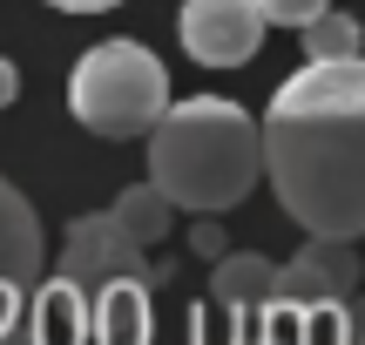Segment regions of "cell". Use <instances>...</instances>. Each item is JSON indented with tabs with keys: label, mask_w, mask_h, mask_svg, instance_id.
Segmentation results:
<instances>
[{
	"label": "cell",
	"mask_w": 365,
	"mask_h": 345,
	"mask_svg": "<svg viewBox=\"0 0 365 345\" xmlns=\"http://www.w3.org/2000/svg\"><path fill=\"white\" fill-rule=\"evenodd\" d=\"M14 95H21V68H14V61H7V54H0V108H7V102H14Z\"/></svg>",
	"instance_id": "17"
},
{
	"label": "cell",
	"mask_w": 365,
	"mask_h": 345,
	"mask_svg": "<svg viewBox=\"0 0 365 345\" xmlns=\"http://www.w3.org/2000/svg\"><path fill=\"white\" fill-rule=\"evenodd\" d=\"M149 244H135L129 230L115 224V210H95V217H75L68 224V244H61V278H75L81 292H108V284L122 278H149L156 284V271L143 264Z\"/></svg>",
	"instance_id": "4"
},
{
	"label": "cell",
	"mask_w": 365,
	"mask_h": 345,
	"mask_svg": "<svg viewBox=\"0 0 365 345\" xmlns=\"http://www.w3.org/2000/svg\"><path fill=\"white\" fill-rule=\"evenodd\" d=\"M48 271V244H41V217L21 190L0 176V319L21 311V298L41 284Z\"/></svg>",
	"instance_id": "6"
},
{
	"label": "cell",
	"mask_w": 365,
	"mask_h": 345,
	"mask_svg": "<svg viewBox=\"0 0 365 345\" xmlns=\"http://www.w3.org/2000/svg\"><path fill=\"white\" fill-rule=\"evenodd\" d=\"M345 345H365V298L345 305Z\"/></svg>",
	"instance_id": "16"
},
{
	"label": "cell",
	"mask_w": 365,
	"mask_h": 345,
	"mask_svg": "<svg viewBox=\"0 0 365 345\" xmlns=\"http://www.w3.org/2000/svg\"><path fill=\"white\" fill-rule=\"evenodd\" d=\"M190 345H203V339H190Z\"/></svg>",
	"instance_id": "19"
},
{
	"label": "cell",
	"mask_w": 365,
	"mask_h": 345,
	"mask_svg": "<svg viewBox=\"0 0 365 345\" xmlns=\"http://www.w3.org/2000/svg\"><path fill=\"white\" fill-rule=\"evenodd\" d=\"M68 108L81 129L129 143L170 115V75L143 41H95L68 75Z\"/></svg>",
	"instance_id": "3"
},
{
	"label": "cell",
	"mask_w": 365,
	"mask_h": 345,
	"mask_svg": "<svg viewBox=\"0 0 365 345\" xmlns=\"http://www.w3.org/2000/svg\"><path fill=\"white\" fill-rule=\"evenodd\" d=\"M149 176L196 217H223L264 176V122H250L230 95H190L149 129Z\"/></svg>",
	"instance_id": "2"
},
{
	"label": "cell",
	"mask_w": 365,
	"mask_h": 345,
	"mask_svg": "<svg viewBox=\"0 0 365 345\" xmlns=\"http://www.w3.org/2000/svg\"><path fill=\"white\" fill-rule=\"evenodd\" d=\"M95 345H149V278L95 292Z\"/></svg>",
	"instance_id": "10"
},
{
	"label": "cell",
	"mask_w": 365,
	"mask_h": 345,
	"mask_svg": "<svg viewBox=\"0 0 365 345\" xmlns=\"http://www.w3.org/2000/svg\"><path fill=\"white\" fill-rule=\"evenodd\" d=\"M48 7H68V14H102V7H122V0H48Z\"/></svg>",
	"instance_id": "18"
},
{
	"label": "cell",
	"mask_w": 365,
	"mask_h": 345,
	"mask_svg": "<svg viewBox=\"0 0 365 345\" xmlns=\"http://www.w3.org/2000/svg\"><path fill=\"white\" fill-rule=\"evenodd\" d=\"M0 345H34V332H27V311H14V319H0Z\"/></svg>",
	"instance_id": "15"
},
{
	"label": "cell",
	"mask_w": 365,
	"mask_h": 345,
	"mask_svg": "<svg viewBox=\"0 0 365 345\" xmlns=\"http://www.w3.org/2000/svg\"><path fill=\"white\" fill-rule=\"evenodd\" d=\"M264 176L312 237H365V54L304 61L271 95Z\"/></svg>",
	"instance_id": "1"
},
{
	"label": "cell",
	"mask_w": 365,
	"mask_h": 345,
	"mask_svg": "<svg viewBox=\"0 0 365 345\" xmlns=\"http://www.w3.org/2000/svg\"><path fill=\"white\" fill-rule=\"evenodd\" d=\"M108 210H115V224L129 230L135 244H163V237H170V224H176V210H182V203H176L170 190L156 183V176H149V183H129V190H122L115 203H108Z\"/></svg>",
	"instance_id": "11"
},
{
	"label": "cell",
	"mask_w": 365,
	"mask_h": 345,
	"mask_svg": "<svg viewBox=\"0 0 365 345\" xmlns=\"http://www.w3.org/2000/svg\"><path fill=\"white\" fill-rule=\"evenodd\" d=\"M359 278H365V264H359L352 237H312L284 264V298L304 305V311L312 305H345V298L359 292Z\"/></svg>",
	"instance_id": "7"
},
{
	"label": "cell",
	"mask_w": 365,
	"mask_h": 345,
	"mask_svg": "<svg viewBox=\"0 0 365 345\" xmlns=\"http://www.w3.org/2000/svg\"><path fill=\"white\" fill-rule=\"evenodd\" d=\"M304 54H312V61H345V54H359V21L352 14H318V21L304 27Z\"/></svg>",
	"instance_id": "12"
},
{
	"label": "cell",
	"mask_w": 365,
	"mask_h": 345,
	"mask_svg": "<svg viewBox=\"0 0 365 345\" xmlns=\"http://www.w3.org/2000/svg\"><path fill=\"white\" fill-rule=\"evenodd\" d=\"M277 298H284V264H271L264 251H223L210 264V305L230 319H250Z\"/></svg>",
	"instance_id": "8"
},
{
	"label": "cell",
	"mask_w": 365,
	"mask_h": 345,
	"mask_svg": "<svg viewBox=\"0 0 365 345\" xmlns=\"http://www.w3.org/2000/svg\"><path fill=\"white\" fill-rule=\"evenodd\" d=\"M182 48H190V61L203 68H244L250 54L264 48V27H271V14H264V0H182Z\"/></svg>",
	"instance_id": "5"
},
{
	"label": "cell",
	"mask_w": 365,
	"mask_h": 345,
	"mask_svg": "<svg viewBox=\"0 0 365 345\" xmlns=\"http://www.w3.org/2000/svg\"><path fill=\"white\" fill-rule=\"evenodd\" d=\"M27 332H34V345H88V332H95V298L81 292L75 278L41 284L34 305H27Z\"/></svg>",
	"instance_id": "9"
},
{
	"label": "cell",
	"mask_w": 365,
	"mask_h": 345,
	"mask_svg": "<svg viewBox=\"0 0 365 345\" xmlns=\"http://www.w3.org/2000/svg\"><path fill=\"white\" fill-rule=\"evenodd\" d=\"M264 14H271V27H312L318 14H331V0H264Z\"/></svg>",
	"instance_id": "13"
},
{
	"label": "cell",
	"mask_w": 365,
	"mask_h": 345,
	"mask_svg": "<svg viewBox=\"0 0 365 345\" xmlns=\"http://www.w3.org/2000/svg\"><path fill=\"white\" fill-rule=\"evenodd\" d=\"M190 244H196V257H210V264H217V257L230 251V244H223V230H217V217H196V230H190Z\"/></svg>",
	"instance_id": "14"
}]
</instances>
